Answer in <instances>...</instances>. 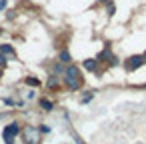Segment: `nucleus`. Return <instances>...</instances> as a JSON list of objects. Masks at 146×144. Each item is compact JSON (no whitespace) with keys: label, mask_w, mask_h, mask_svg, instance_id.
Instances as JSON below:
<instances>
[{"label":"nucleus","mask_w":146,"mask_h":144,"mask_svg":"<svg viewBox=\"0 0 146 144\" xmlns=\"http://www.w3.org/2000/svg\"><path fill=\"white\" fill-rule=\"evenodd\" d=\"M144 60H146V52H144Z\"/></svg>","instance_id":"15"},{"label":"nucleus","mask_w":146,"mask_h":144,"mask_svg":"<svg viewBox=\"0 0 146 144\" xmlns=\"http://www.w3.org/2000/svg\"><path fill=\"white\" fill-rule=\"evenodd\" d=\"M114 10H116V8H114V4H112V2H108V14H114Z\"/></svg>","instance_id":"10"},{"label":"nucleus","mask_w":146,"mask_h":144,"mask_svg":"<svg viewBox=\"0 0 146 144\" xmlns=\"http://www.w3.org/2000/svg\"><path fill=\"white\" fill-rule=\"evenodd\" d=\"M144 64V56H130L128 58V70H136V68H140Z\"/></svg>","instance_id":"4"},{"label":"nucleus","mask_w":146,"mask_h":144,"mask_svg":"<svg viewBox=\"0 0 146 144\" xmlns=\"http://www.w3.org/2000/svg\"><path fill=\"white\" fill-rule=\"evenodd\" d=\"M64 80H66L68 88L76 90V88L80 86V70H78L76 66H68L66 72H64Z\"/></svg>","instance_id":"1"},{"label":"nucleus","mask_w":146,"mask_h":144,"mask_svg":"<svg viewBox=\"0 0 146 144\" xmlns=\"http://www.w3.org/2000/svg\"><path fill=\"white\" fill-rule=\"evenodd\" d=\"M4 6H6V0H0V10H2Z\"/></svg>","instance_id":"12"},{"label":"nucleus","mask_w":146,"mask_h":144,"mask_svg":"<svg viewBox=\"0 0 146 144\" xmlns=\"http://www.w3.org/2000/svg\"><path fill=\"white\" fill-rule=\"evenodd\" d=\"M60 60H62V62H68V60H70V54H68V50H62V52H60Z\"/></svg>","instance_id":"8"},{"label":"nucleus","mask_w":146,"mask_h":144,"mask_svg":"<svg viewBox=\"0 0 146 144\" xmlns=\"http://www.w3.org/2000/svg\"><path fill=\"white\" fill-rule=\"evenodd\" d=\"M26 82H28L30 86H38V84H40V82H38V78H32V76H30V78H26Z\"/></svg>","instance_id":"9"},{"label":"nucleus","mask_w":146,"mask_h":144,"mask_svg":"<svg viewBox=\"0 0 146 144\" xmlns=\"http://www.w3.org/2000/svg\"><path fill=\"white\" fill-rule=\"evenodd\" d=\"M100 2H108V0H100Z\"/></svg>","instance_id":"14"},{"label":"nucleus","mask_w":146,"mask_h":144,"mask_svg":"<svg viewBox=\"0 0 146 144\" xmlns=\"http://www.w3.org/2000/svg\"><path fill=\"white\" fill-rule=\"evenodd\" d=\"M40 106H42L44 110H52V102H50V100H40Z\"/></svg>","instance_id":"7"},{"label":"nucleus","mask_w":146,"mask_h":144,"mask_svg":"<svg viewBox=\"0 0 146 144\" xmlns=\"http://www.w3.org/2000/svg\"><path fill=\"white\" fill-rule=\"evenodd\" d=\"M36 140H38L36 128H34V126H26V128H24V142H26V144H36Z\"/></svg>","instance_id":"3"},{"label":"nucleus","mask_w":146,"mask_h":144,"mask_svg":"<svg viewBox=\"0 0 146 144\" xmlns=\"http://www.w3.org/2000/svg\"><path fill=\"white\" fill-rule=\"evenodd\" d=\"M18 132H20L18 124H10V126H6V128H4V132H2V136H4V140H6V144H12V138H14Z\"/></svg>","instance_id":"2"},{"label":"nucleus","mask_w":146,"mask_h":144,"mask_svg":"<svg viewBox=\"0 0 146 144\" xmlns=\"http://www.w3.org/2000/svg\"><path fill=\"white\" fill-rule=\"evenodd\" d=\"M84 68L86 70H96V60H92V58L84 60Z\"/></svg>","instance_id":"5"},{"label":"nucleus","mask_w":146,"mask_h":144,"mask_svg":"<svg viewBox=\"0 0 146 144\" xmlns=\"http://www.w3.org/2000/svg\"><path fill=\"white\" fill-rule=\"evenodd\" d=\"M0 52H2V54H14L12 46H8V44H4V46H0Z\"/></svg>","instance_id":"6"},{"label":"nucleus","mask_w":146,"mask_h":144,"mask_svg":"<svg viewBox=\"0 0 146 144\" xmlns=\"http://www.w3.org/2000/svg\"><path fill=\"white\" fill-rule=\"evenodd\" d=\"M4 62H6V60H4V56H0V66H4Z\"/></svg>","instance_id":"13"},{"label":"nucleus","mask_w":146,"mask_h":144,"mask_svg":"<svg viewBox=\"0 0 146 144\" xmlns=\"http://www.w3.org/2000/svg\"><path fill=\"white\" fill-rule=\"evenodd\" d=\"M48 86H52V88H54V86H56V78H54V76H52V78H50V80H48Z\"/></svg>","instance_id":"11"}]
</instances>
